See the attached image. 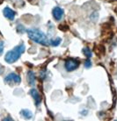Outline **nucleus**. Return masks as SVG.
I'll list each match as a JSON object with an SVG mask.
<instances>
[{
  "label": "nucleus",
  "instance_id": "obj_1",
  "mask_svg": "<svg viewBox=\"0 0 117 121\" xmlns=\"http://www.w3.org/2000/svg\"><path fill=\"white\" fill-rule=\"evenodd\" d=\"M27 33L28 34V37L34 42L42 44L43 46H48L50 44L48 37L39 29H36V28L28 29V30H27Z\"/></svg>",
  "mask_w": 117,
  "mask_h": 121
},
{
  "label": "nucleus",
  "instance_id": "obj_2",
  "mask_svg": "<svg viewBox=\"0 0 117 121\" xmlns=\"http://www.w3.org/2000/svg\"><path fill=\"white\" fill-rule=\"evenodd\" d=\"M25 45L24 44H20V45L15 47L14 48L11 50V51L7 52V54L5 55V60L6 62L8 63H13L16 60H19V58L20 57L21 55L25 52Z\"/></svg>",
  "mask_w": 117,
  "mask_h": 121
},
{
  "label": "nucleus",
  "instance_id": "obj_3",
  "mask_svg": "<svg viewBox=\"0 0 117 121\" xmlns=\"http://www.w3.org/2000/svg\"><path fill=\"white\" fill-rule=\"evenodd\" d=\"M78 67H79V61H78L75 59H68L66 60L65 63H64V68L67 71L71 72L74 71L75 69H77Z\"/></svg>",
  "mask_w": 117,
  "mask_h": 121
},
{
  "label": "nucleus",
  "instance_id": "obj_4",
  "mask_svg": "<svg viewBox=\"0 0 117 121\" xmlns=\"http://www.w3.org/2000/svg\"><path fill=\"white\" fill-rule=\"evenodd\" d=\"M21 81L20 76L15 74V73H11L8 76L5 78V82L6 83H11V82H14V83H19Z\"/></svg>",
  "mask_w": 117,
  "mask_h": 121
},
{
  "label": "nucleus",
  "instance_id": "obj_5",
  "mask_svg": "<svg viewBox=\"0 0 117 121\" xmlns=\"http://www.w3.org/2000/svg\"><path fill=\"white\" fill-rule=\"evenodd\" d=\"M4 16L6 18H8L10 20H13L14 19V17H15V12L12 10L9 7H5L3 11Z\"/></svg>",
  "mask_w": 117,
  "mask_h": 121
},
{
  "label": "nucleus",
  "instance_id": "obj_6",
  "mask_svg": "<svg viewBox=\"0 0 117 121\" xmlns=\"http://www.w3.org/2000/svg\"><path fill=\"white\" fill-rule=\"evenodd\" d=\"M29 93H30V95L33 97L36 105H39L40 103H41V101H42V97L40 96L39 92L37 91V90H35V89H31Z\"/></svg>",
  "mask_w": 117,
  "mask_h": 121
},
{
  "label": "nucleus",
  "instance_id": "obj_7",
  "mask_svg": "<svg viewBox=\"0 0 117 121\" xmlns=\"http://www.w3.org/2000/svg\"><path fill=\"white\" fill-rule=\"evenodd\" d=\"M63 14H64L63 10L60 7H55L53 9V16L56 20H60L63 17Z\"/></svg>",
  "mask_w": 117,
  "mask_h": 121
},
{
  "label": "nucleus",
  "instance_id": "obj_8",
  "mask_svg": "<svg viewBox=\"0 0 117 121\" xmlns=\"http://www.w3.org/2000/svg\"><path fill=\"white\" fill-rule=\"evenodd\" d=\"M27 81H28L29 85H31V86L35 84V76H34V73L33 71L27 72Z\"/></svg>",
  "mask_w": 117,
  "mask_h": 121
},
{
  "label": "nucleus",
  "instance_id": "obj_9",
  "mask_svg": "<svg viewBox=\"0 0 117 121\" xmlns=\"http://www.w3.org/2000/svg\"><path fill=\"white\" fill-rule=\"evenodd\" d=\"M20 114L25 118H27V119H30V118H33V113L29 110H22L20 112Z\"/></svg>",
  "mask_w": 117,
  "mask_h": 121
},
{
  "label": "nucleus",
  "instance_id": "obj_10",
  "mask_svg": "<svg viewBox=\"0 0 117 121\" xmlns=\"http://www.w3.org/2000/svg\"><path fill=\"white\" fill-rule=\"evenodd\" d=\"M83 53H84V55L86 56L88 59L89 58H91L92 57V51H91V49L89 48H83Z\"/></svg>",
  "mask_w": 117,
  "mask_h": 121
},
{
  "label": "nucleus",
  "instance_id": "obj_11",
  "mask_svg": "<svg viewBox=\"0 0 117 121\" xmlns=\"http://www.w3.org/2000/svg\"><path fill=\"white\" fill-rule=\"evenodd\" d=\"M61 41H62V39H61V38H56V39H51V40H49V43H50V45L56 47V46H58L60 44Z\"/></svg>",
  "mask_w": 117,
  "mask_h": 121
},
{
  "label": "nucleus",
  "instance_id": "obj_12",
  "mask_svg": "<svg viewBox=\"0 0 117 121\" xmlns=\"http://www.w3.org/2000/svg\"><path fill=\"white\" fill-rule=\"evenodd\" d=\"M91 66H92V62H91V60H85V62H84V67L88 69V68H90Z\"/></svg>",
  "mask_w": 117,
  "mask_h": 121
},
{
  "label": "nucleus",
  "instance_id": "obj_13",
  "mask_svg": "<svg viewBox=\"0 0 117 121\" xmlns=\"http://www.w3.org/2000/svg\"><path fill=\"white\" fill-rule=\"evenodd\" d=\"M4 50V42L3 41H0V55H2Z\"/></svg>",
  "mask_w": 117,
  "mask_h": 121
}]
</instances>
